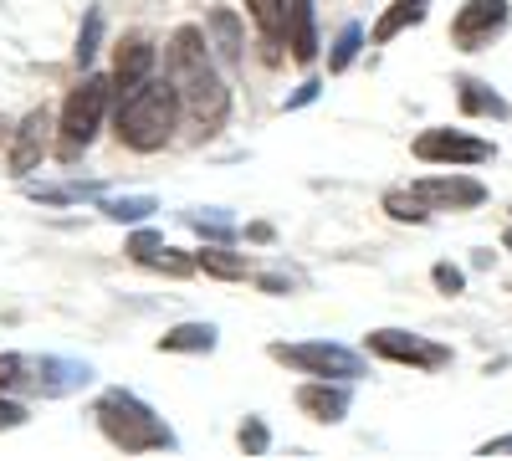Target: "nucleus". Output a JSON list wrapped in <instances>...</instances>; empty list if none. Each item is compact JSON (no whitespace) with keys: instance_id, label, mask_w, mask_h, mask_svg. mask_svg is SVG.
Returning a JSON list of instances; mask_svg holds the SVG:
<instances>
[{"instance_id":"obj_1","label":"nucleus","mask_w":512,"mask_h":461,"mask_svg":"<svg viewBox=\"0 0 512 461\" xmlns=\"http://www.w3.org/2000/svg\"><path fill=\"white\" fill-rule=\"evenodd\" d=\"M205 47L210 41H205L200 26H180L175 36H169L164 62H169V82H175V93H180L185 118L195 123L200 134H216L226 123L231 98H226V82H221V72H216V62H210Z\"/></svg>"},{"instance_id":"obj_2","label":"nucleus","mask_w":512,"mask_h":461,"mask_svg":"<svg viewBox=\"0 0 512 461\" xmlns=\"http://www.w3.org/2000/svg\"><path fill=\"white\" fill-rule=\"evenodd\" d=\"M175 118H180V93L169 77H149L139 82L134 93L118 98V113H113V134L118 144L139 149V154H154L169 144V134H175Z\"/></svg>"},{"instance_id":"obj_3","label":"nucleus","mask_w":512,"mask_h":461,"mask_svg":"<svg viewBox=\"0 0 512 461\" xmlns=\"http://www.w3.org/2000/svg\"><path fill=\"white\" fill-rule=\"evenodd\" d=\"M98 426H103V436H108L118 451H128V456L175 451V446H180L175 431H169L159 415H154L139 395H128V390H108V395L98 400Z\"/></svg>"},{"instance_id":"obj_4","label":"nucleus","mask_w":512,"mask_h":461,"mask_svg":"<svg viewBox=\"0 0 512 461\" xmlns=\"http://www.w3.org/2000/svg\"><path fill=\"white\" fill-rule=\"evenodd\" d=\"M88 380H93V364H82V359H62V354H0V390L62 400V395H77Z\"/></svg>"},{"instance_id":"obj_5","label":"nucleus","mask_w":512,"mask_h":461,"mask_svg":"<svg viewBox=\"0 0 512 461\" xmlns=\"http://www.w3.org/2000/svg\"><path fill=\"white\" fill-rule=\"evenodd\" d=\"M113 98V77H82L77 88L62 103V123H57V159L72 164L82 149H88L103 129V113Z\"/></svg>"},{"instance_id":"obj_6","label":"nucleus","mask_w":512,"mask_h":461,"mask_svg":"<svg viewBox=\"0 0 512 461\" xmlns=\"http://www.w3.org/2000/svg\"><path fill=\"white\" fill-rule=\"evenodd\" d=\"M277 364L297 369V374H313V380H359L364 374V359L344 344H272L267 349Z\"/></svg>"},{"instance_id":"obj_7","label":"nucleus","mask_w":512,"mask_h":461,"mask_svg":"<svg viewBox=\"0 0 512 461\" xmlns=\"http://www.w3.org/2000/svg\"><path fill=\"white\" fill-rule=\"evenodd\" d=\"M369 354L390 359V364H410V369H446L451 364V349L446 344H431L420 333H405V328H374L364 339Z\"/></svg>"},{"instance_id":"obj_8","label":"nucleus","mask_w":512,"mask_h":461,"mask_svg":"<svg viewBox=\"0 0 512 461\" xmlns=\"http://www.w3.org/2000/svg\"><path fill=\"white\" fill-rule=\"evenodd\" d=\"M507 16H512L507 0H466V6L451 16V41L461 52H482L507 31Z\"/></svg>"},{"instance_id":"obj_9","label":"nucleus","mask_w":512,"mask_h":461,"mask_svg":"<svg viewBox=\"0 0 512 461\" xmlns=\"http://www.w3.org/2000/svg\"><path fill=\"white\" fill-rule=\"evenodd\" d=\"M415 159L425 164H487L492 159V144L487 139H472V134H461V129H425L415 139Z\"/></svg>"},{"instance_id":"obj_10","label":"nucleus","mask_w":512,"mask_h":461,"mask_svg":"<svg viewBox=\"0 0 512 461\" xmlns=\"http://www.w3.org/2000/svg\"><path fill=\"white\" fill-rule=\"evenodd\" d=\"M410 190H415V200L425 205V211H472V205L487 200V185L466 180V175H425Z\"/></svg>"},{"instance_id":"obj_11","label":"nucleus","mask_w":512,"mask_h":461,"mask_svg":"<svg viewBox=\"0 0 512 461\" xmlns=\"http://www.w3.org/2000/svg\"><path fill=\"white\" fill-rule=\"evenodd\" d=\"M47 144H52V113L47 108H36V113H26L21 118V129H16V139H11V175H31L41 159H47Z\"/></svg>"},{"instance_id":"obj_12","label":"nucleus","mask_w":512,"mask_h":461,"mask_svg":"<svg viewBox=\"0 0 512 461\" xmlns=\"http://www.w3.org/2000/svg\"><path fill=\"white\" fill-rule=\"evenodd\" d=\"M149 77H154V47L144 36H123V47L113 57V98L134 93L139 82H149Z\"/></svg>"},{"instance_id":"obj_13","label":"nucleus","mask_w":512,"mask_h":461,"mask_svg":"<svg viewBox=\"0 0 512 461\" xmlns=\"http://www.w3.org/2000/svg\"><path fill=\"white\" fill-rule=\"evenodd\" d=\"M297 410H308L313 421L333 426V421H344L349 415V380H308L303 390H297Z\"/></svg>"},{"instance_id":"obj_14","label":"nucleus","mask_w":512,"mask_h":461,"mask_svg":"<svg viewBox=\"0 0 512 461\" xmlns=\"http://www.w3.org/2000/svg\"><path fill=\"white\" fill-rule=\"evenodd\" d=\"M425 11H431V0H390V11H384V16L374 21L369 41H374V47H384V41H395L400 31L420 26V21H425Z\"/></svg>"},{"instance_id":"obj_15","label":"nucleus","mask_w":512,"mask_h":461,"mask_svg":"<svg viewBox=\"0 0 512 461\" xmlns=\"http://www.w3.org/2000/svg\"><path fill=\"white\" fill-rule=\"evenodd\" d=\"M287 47L297 62H313L318 36H313V0H287Z\"/></svg>"},{"instance_id":"obj_16","label":"nucleus","mask_w":512,"mask_h":461,"mask_svg":"<svg viewBox=\"0 0 512 461\" xmlns=\"http://www.w3.org/2000/svg\"><path fill=\"white\" fill-rule=\"evenodd\" d=\"M246 16L256 21L267 41V57H277V47L287 41V0H246Z\"/></svg>"},{"instance_id":"obj_17","label":"nucleus","mask_w":512,"mask_h":461,"mask_svg":"<svg viewBox=\"0 0 512 461\" xmlns=\"http://www.w3.org/2000/svg\"><path fill=\"white\" fill-rule=\"evenodd\" d=\"M456 103H461L466 118H507L502 93H492L487 82H477V77H461V82H456Z\"/></svg>"},{"instance_id":"obj_18","label":"nucleus","mask_w":512,"mask_h":461,"mask_svg":"<svg viewBox=\"0 0 512 461\" xmlns=\"http://www.w3.org/2000/svg\"><path fill=\"white\" fill-rule=\"evenodd\" d=\"M216 349V323H180L159 339V354H210Z\"/></svg>"},{"instance_id":"obj_19","label":"nucleus","mask_w":512,"mask_h":461,"mask_svg":"<svg viewBox=\"0 0 512 461\" xmlns=\"http://www.w3.org/2000/svg\"><path fill=\"white\" fill-rule=\"evenodd\" d=\"M195 262H200V272H210V277H221V282H246V257H236V251H221V246H205V251H195Z\"/></svg>"},{"instance_id":"obj_20","label":"nucleus","mask_w":512,"mask_h":461,"mask_svg":"<svg viewBox=\"0 0 512 461\" xmlns=\"http://www.w3.org/2000/svg\"><path fill=\"white\" fill-rule=\"evenodd\" d=\"M103 211H108V221H149L159 205H154V195H123V200H108Z\"/></svg>"},{"instance_id":"obj_21","label":"nucleus","mask_w":512,"mask_h":461,"mask_svg":"<svg viewBox=\"0 0 512 461\" xmlns=\"http://www.w3.org/2000/svg\"><path fill=\"white\" fill-rule=\"evenodd\" d=\"M359 47H364V31L349 21L344 31H338V41H333V52H328V72H344L354 57H359Z\"/></svg>"},{"instance_id":"obj_22","label":"nucleus","mask_w":512,"mask_h":461,"mask_svg":"<svg viewBox=\"0 0 512 461\" xmlns=\"http://www.w3.org/2000/svg\"><path fill=\"white\" fill-rule=\"evenodd\" d=\"M210 31H216V47H221V57H226V62H236V57H241L236 16H231V11H216V16H210Z\"/></svg>"},{"instance_id":"obj_23","label":"nucleus","mask_w":512,"mask_h":461,"mask_svg":"<svg viewBox=\"0 0 512 461\" xmlns=\"http://www.w3.org/2000/svg\"><path fill=\"white\" fill-rule=\"evenodd\" d=\"M384 211H390L395 221H425V216H431V211L415 200V190H390V195H384Z\"/></svg>"},{"instance_id":"obj_24","label":"nucleus","mask_w":512,"mask_h":461,"mask_svg":"<svg viewBox=\"0 0 512 461\" xmlns=\"http://www.w3.org/2000/svg\"><path fill=\"white\" fill-rule=\"evenodd\" d=\"M144 267H154V272H169V277H190V272H200V262H195V257H180V251H169V246H159V251H154V257H149Z\"/></svg>"},{"instance_id":"obj_25","label":"nucleus","mask_w":512,"mask_h":461,"mask_svg":"<svg viewBox=\"0 0 512 461\" xmlns=\"http://www.w3.org/2000/svg\"><path fill=\"white\" fill-rule=\"evenodd\" d=\"M267 446H272V436H267V426H262V421H256V415H251V421L241 426V451H246V456H262Z\"/></svg>"},{"instance_id":"obj_26","label":"nucleus","mask_w":512,"mask_h":461,"mask_svg":"<svg viewBox=\"0 0 512 461\" xmlns=\"http://www.w3.org/2000/svg\"><path fill=\"white\" fill-rule=\"evenodd\" d=\"M26 421H31L26 405H21V400H11V395H0V431H21Z\"/></svg>"},{"instance_id":"obj_27","label":"nucleus","mask_w":512,"mask_h":461,"mask_svg":"<svg viewBox=\"0 0 512 461\" xmlns=\"http://www.w3.org/2000/svg\"><path fill=\"white\" fill-rule=\"evenodd\" d=\"M98 11L88 16V26H82V36H77V62H93V52H98Z\"/></svg>"},{"instance_id":"obj_28","label":"nucleus","mask_w":512,"mask_h":461,"mask_svg":"<svg viewBox=\"0 0 512 461\" xmlns=\"http://www.w3.org/2000/svg\"><path fill=\"white\" fill-rule=\"evenodd\" d=\"M190 226H195L200 236H210V241H226V236H231V221H226V216H190Z\"/></svg>"},{"instance_id":"obj_29","label":"nucleus","mask_w":512,"mask_h":461,"mask_svg":"<svg viewBox=\"0 0 512 461\" xmlns=\"http://www.w3.org/2000/svg\"><path fill=\"white\" fill-rule=\"evenodd\" d=\"M159 246H164V241H159L154 231H139L134 241H128V257H134V262H149L154 251H159Z\"/></svg>"},{"instance_id":"obj_30","label":"nucleus","mask_w":512,"mask_h":461,"mask_svg":"<svg viewBox=\"0 0 512 461\" xmlns=\"http://www.w3.org/2000/svg\"><path fill=\"white\" fill-rule=\"evenodd\" d=\"M431 277H436V287H441V292H451V298H456L461 282H466V277H461V267H451V262H436V272H431Z\"/></svg>"},{"instance_id":"obj_31","label":"nucleus","mask_w":512,"mask_h":461,"mask_svg":"<svg viewBox=\"0 0 512 461\" xmlns=\"http://www.w3.org/2000/svg\"><path fill=\"white\" fill-rule=\"evenodd\" d=\"M313 98H318V82H303V88L287 98V108H303V103H313Z\"/></svg>"},{"instance_id":"obj_32","label":"nucleus","mask_w":512,"mask_h":461,"mask_svg":"<svg viewBox=\"0 0 512 461\" xmlns=\"http://www.w3.org/2000/svg\"><path fill=\"white\" fill-rule=\"evenodd\" d=\"M477 456H512V436H497V441H487Z\"/></svg>"},{"instance_id":"obj_33","label":"nucleus","mask_w":512,"mask_h":461,"mask_svg":"<svg viewBox=\"0 0 512 461\" xmlns=\"http://www.w3.org/2000/svg\"><path fill=\"white\" fill-rule=\"evenodd\" d=\"M246 236H251V241H272V226L256 221V226H246Z\"/></svg>"},{"instance_id":"obj_34","label":"nucleus","mask_w":512,"mask_h":461,"mask_svg":"<svg viewBox=\"0 0 512 461\" xmlns=\"http://www.w3.org/2000/svg\"><path fill=\"white\" fill-rule=\"evenodd\" d=\"M262 287H267V292H287L292 282H287V277H262Z\"/></svg>"},{"instance_id":"obj_35","label":"nucleus","mask_w":512,"mask_h":461,"mask_svg":"<svg viewBox=\"0 0 512 461\" xmlns=\"http://www.w3.org/2000/svg\"><path fill=\"white\" fill-rule=\"evenodd\" d=\"M502 246H507V251H512V231H507V236H502Z\"/></svg>"},{"instance_id":"obj_36","label":"nucleus","mask_w":512,"mask_h":461,"mask_svg":"<svg viewBox=\"0 0 512 461\" xmlns=\"http://www.w3.org/2000/svg\"><path fill=\"white\" fill-rule=\"evenodd\" d=\"M0 139H6V118H0Z\"/></svg>"}]
</instances>
